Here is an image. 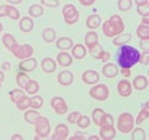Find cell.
<instances>
[{"instance_id":"6da1fadb","label":"cell","mask_w":149,"mask_h":140,"mask_svg":"<svg viewBox=\"0 0 149 140\" xmlns=\"http://www.w3.org/2000/svg\"><path fill=\"white\" fill-rule=\"evenodd\" d=\"M140 51L128 44H122L116 51V63L120 68H132L139 63Z\"/></svg>"},{"instance_id":"7a4b0ae2","label":"cell","mask_w":149,"mask_h":140,"mask_svg":"<svg viewBox=\"0 0 149 140\" xmlns=\"http://www.w3.org/2000/svg\"><path fill=\"white\" fill-rule=\"evenodd\" d=\"M135 121L134 118L132 116V113L129 112H123L118 117V121H116V130L121 133H129L133 128H134Z\"/></svg>"},{"instance_id":"3957f363","label":"cell","mask_w":149,"mask_h":140,"mask_svg":"<svg viewBox=\"0 0 149 140\" xmlns=\"http://www.w3.org/2000/svg\"><path fill=\"white\" fill-rule=\"evenodd\" d=\"M88 94L91 96V98L102 102L108 98L109 90H108L107 85H105V84H93V86L88 91Z\"/></svg>"},{"instance_id":"277c9868","label":"cell","mask_w":149,"mask_h":140,"mask_svg":"<svg viewBox=\"0 0 149 140\" xmlns=\"http://www.w3.org/2000/svg\"><path fill=\"white\" fill-rule=\"evenodd\" d=\"M34 125H35V132L41 139H44L50 134V130L51 128H50L49 119L47 117L40 116V118L36 120V123Z\"/></svg>"},{"instance_id":"5b68a950","label":"cell","mask_w":149,"mask_h":140,"mask_svg":"<svg viewBox=\"0 0 149 140\" xmlns=\"http://www.w3.org/2000/svg\"><path fill=\"white\" fill-rule=\"evenodd\" d=\"M62 15L66 24H73L79 19V13L72 4H68L62 9Z\"/></svg>"},{"instance_id":"8992f818","label":"cell","mask_w":149,"mask_h":140,"mask_svg":"<svg viewBox=\"0 0 149 140\" xmlns=\"http://www.w3.org/2000/svg\"><path fill=\"white\" fill-rule=\"evenodd\" d=\"M50 105L57 114H64L68 111V105H66V102L63 97H59V96L52 97L50 100Z\"/></svg>"},{"instance_id":"52a82bcc","label":"cell","mask_w":149,"mask_h":140,"mask_svg":"<svg viewBox=\"0 0 149 140\" xmlns=\"http://www.w3.org/2000/svg\"><path fill=\"white\" fill-rule=\"evenodd\" d=\"M116 134V128L114 127L113 124H104L100 125V130H99V136L100 139L104 140H111L114 139Z\"/></svg>"},{"instance_id":"ba28073f","label":"cell","mask_w":149,"mask_h":140,"mask_svg":"<svg viewBox=\"0 0 149 140\" xmlns=\"http://www.w3.org/2000/svg\"><path fill=\"white\" fill-rule=\"evenodd\" d=\"M36 66H37V60L31 57V56L28 58H23L19 63V69L21 71H24V72H31L36 69Z\"/></svg>"},{"instance_id":"9c48e42d","label":"cell","mask_w":149,"mask_h":140,"mask_svg":"<svg viewBox=\"0 0 149 140\" xmlns=\"http://www.w3.org/2000/svg\"><path fill=\"white\" fill-rule=\"evenodd\" d=\"M81 80L85 83V84H88V85H93V84H97L99 80H100V76L97 71L94 70H86L81 74Z\"/></svg>"},{"instance_id":"30bf717a","label":"cell","mask_w":149,"mask_h":140,"mask_svg":"<svg viewBox=\"0 0 149 140\" xmlns=\"http://www.w3.org/2000/svg\"><path fill=\"white\" fill-rule=\"evenodd\" d=\"M116 89H118V92L121 97H129L132 94V91H133V86H132V83L127 79H121L118 82V85H116Z\"/></svg>"},{"instance_id":"8fae6325","label":"cell","mask_w":149,"mask_h":140,"mask_svg":"<svg viewBox=\"0 0 149 140\" xmlns=\"http://www.w3.org/2000/svg\"><path fill=\"white\" fill-rule=\"evenodd\" d=\"M68 135H69V127L65 124L61 123V124L56 125L55 133L51 135V139H54V140L55 139H57V140H64V139L68 138Z\"/></svg>"},{"instance_id":"7c38bea8","label":"cell","mask_w":149,"mask_h":140,"mask_svg":"<svg viewBox=\"0 0 149 140\" xmlns=\"http://www.w3.org/2000/svg\"><path fill=\"white\" fill-rule=\"evenodd\" d=\"M41 69L45 72V74H52L56 71L57 69V63L54 58L51 57H44L41 61Z\"/></svg>"},{"instance_id":"4fadbf2b","label":"cell","mask_w":149,"mask_h":140,"mask_svg":"<svg viewBox=\"0 0 149 140\" xmlns=\"http://www.w3.org/2000/svg\"><path fill=\"white\" fill-rule=\"evenodd\" d=\"M57 82L63 86H69L73 82V74L69 70H63L57 76Z\"/></svg>"},{"instance_id":"5bb4252c","label":"cell","mask_w":149,"mask_h":140,"mask_svg":"<svg viewBox=\"0 0 149 140\" xmlns=\"http://www.w3.org/2000/svg\"><path fill=\"white\" fill-rule=\"evenodd\" d=\"M101 72L107 78H114V77H116V75L119 72V68L114 63H105L101 69Z\"/></svg>"},{"instance_id":"9a60e30c","label":"cell","mask_w":149,"mask_h":140,"mask_svg":"<svg viewBox=\"0 0 149 140\" xmlns=\"http://www.w3.org/2000/svg\"><path fill=\"white\" fill-rule=\"evenodd\" d=\"M86 54H87V48L84 44H81V43H77V44L72 46V48H71V56H72V58L80 60V58L85 57Z\"/></svg>"},{"instance_id":"2e32d148","label":"cell","mask_w":149,"mask_h":140,"mask_svg":"<svg viewBox=\"0 0 149 140\" xmlns=\"http://www.w3.org/2000/svg\"><path fill=\"white\" fill-rule=\"evenodd\" d=\"M132 86L135 90L142 91V90L147 89V86H148V78L144 75H139V76L134 77L133 83H132Z\"/></svg>"},{"instance_id":"e0dca14e","label":"cell","mask_w":149,"mask_h":140,"mask_svg":"<svg viewBox=\"0 0 149 140\" xmlns=\"http://www.w3.org/2000/svg\"><path fill=\"white\" fill-rule=\"evenodd\" d=\"M19 28L21 32L23 33H29L33 30L34 28V21L30 16H23L20 19V22H19Z\"/></svg>"},{"instance_id":"ac0fdd59","label":"cell","mask_w":149,"mask_h":140,"mask_svg":"<svg viewBox=\"0 0 149 140\" xmlns=\"http://www.w3.org/2000/svg\"><path fill=\"white\" fill-rule=\"evenodd\" d=\"M56 63L58 65H61V66H69L72 63V56L70 54H68V51L61 50V52L57 55Z\"/></svg>"},{"instance_id":"d6986e66","label":"cell","mask_w":149,"mask_h":140,"mask_svg":"<svg viewBox=\"0 0 149 140\" xmlns=\"http://www.w3.org/2000/svg\"><path fill=\"white\" fill-rule=\"evenodd\" d=\"M73 46V41L70 38V37H59L57 38L56 41V48L59 49V50H63V51H68L69 49H71Z\"/></svg>"},{"instance_id":"ffe728a7","label":"cell","mask_w":149,"mask_h":140,"mask_svg":"<svg viewBox=\"0 0 149 140\" xmlns=\"http://www.w3.org/2000/svg\"><path fill=\"white\" fill-rule=\"evenodd\" d=\"M130 40H132V34L130 33H123L122 32V33H120V34H118V35L114 36L113 44L115 47H120L122 44H127Z\"/></svg>"},{"instance_id":"44dd1931","label":"cell","mask_w":149,"mask_h":140,"mask_svg":"<svg viewBox=\"0 0 149 140\" xmlns=\"http://www.w3.org/2000/svg\"><path fill=\"white\" fill-rule=\"evenodd\" d=\"M100 23H101V18L98 14H91L86 19V27H87V29H91V30L97 29L100 26Z\"/></svg>"},{"instance_id":"7402d4cb","label":"cell","mask_w":149,"mask_h":140,"mask_svg":"<svg viewBox=\"0 0 149 140\" xmlns=\"http://www.w3.org/2000/svg\"><path fill=\"white\" fill-rule=\"evenodd\" d=\"M84 41H85V47H86L87 49L92 48L94 44L98 43V34H97V32H94V30H88V32L85 34Z\"/></svg>"},{"instance_id":"603a6c76","label":"cell","mask_w":149,"mask_h":140,"mask_svg":"<svg viewBox=\"0 0 149 140\" xmlns=\"http://www.w3.org/2000/svg\"><path fill=\"white\" fill-rule=\"evenodd\" d=\"M40 113L35 110V108H31V110H24V114H23V119L26 120V123L28 124H35L36 120L40 118Z\"/></svg>"},{"instance_id":"cb8c5ba5","label":"cell","mask_w":149,"mask_h":140,"mask_svg":"<svg viewBox=\"0 0 149 140\" xmlns=\"http://www.w3.org/2000/svg\"><path fill=\"white\" fill-rule=\"evenodd\" d=\"M108 21L115 27V29H116L119 33H122V32L125 30V23H123V21H122V19H121L120 15L113 14V15L108 19Z\"/></svg>"},{"instance_id":"d4e9b609","label":"cell","mask_w":149,"mask_h":140,"mask_svg":"<svg viewBox=\"0 0 149 140\" xmlns=\"http://www.w3.org/2000/svg\"><path fill=\"white\" fill-rule=\"evenodd\" d=\"M102 33H104L107 37H114L115 35L120 34V33L115 29V27H114L108 20H106V21L104 22V24H102Z\"/></svg>"},{"instance_id":"484cf974","label":"cell","mask_w":149,"mask_h":140,"mask_svg":"<svg viewBox=\"0 0 149 140\" xmlns=\"http://www.w3.org/2000/svg\"><path fill=\"white\" fill-rule=\"evenodd\" d=\"M43 6L42 5H38V4H33L29 8H28V13H29V16L30 18H40L43 15Z\"/></svg>"},{"instance_id":"4316f807","label":"cell","mask_w":149,"mask_h":140,"mask_svg":"<svg viewBox=\"0 0 149 140\" xmlns=\"http://www.w3.org/2000/svg\"><path fill=\"white\" fill-rule=\"evenodd\" d=\"M56 30L54 28H45L43 32H42V38L47 42V43H52L55 40H56Z\"/></svg>"},{"instance_id":"83f0119b","label":"cell","mask_w":149,"mask_h":140,"mask_svg":"<svg viewBox=\"0 0 149 140\" xmlns=\"http://www.w3.org/2000/svg\"><path fill=\"white\" fill-rule=\"evenodd\" d=\"M23 89L26 90V92H27L28 94H35V93H37L38 90H40V84H38L35 79H29V80L27 82V84L24 85Z\"/></svg>"},{"instance_id":"f1b7e54d","label":"cell","mask_w":149,"mask_h":140,"mask_svg":"<svg viewBox=\"0 0 149 140\" xmlns=\"http://www.w3.org/2000/svg\"><path fill=\"white\" fill-rule=\"evenodd\" d=\"M42 105H43V98L40 94H36L35 93V94H33L29 98V107L37 110V108H41Z\"/></svg>"},{"instance_id":"f546056e","label":"cell","mask_w":149,"mask_h":140,"mask_svg":"<svg viewBox=\"0 0 149 140\" xmlns=\"http://www.w3.org/2000/svg\"><path fill=\"white\" fill-rule=\"evenodd\" d=\"M136 35L140 40H143V38H149V27L147 24H143V23H140L136 28Z\"/></svg>"},{"instance_id":"4dcf8cb0","label":"cell","mask_w":149,"mask_h":140,"mask_svg":"<svg viewBox=\"0 0 149 140\" xmlns=\"http://www.w3.org/2000/svg\"><path fill=\"white\" fill-rule=\"evenodd\" d=\"M30 78H29V76L24 72V71H19L17 74H16V77H15V80H16V84H17V86L19 88H24V85L27 84V82L29 80Z\"/></svg>"},{"instance_id":"1f68e13d","label":"cell","mask_w":149,"mask_h":140,"mask_svg":"<svg viewBox=\"0 0 149 140\" xmlns=\"http://www.w3.org/2000/svg\"><path fill=\"white\" fill-rule=\"evenodd\" d=\"M130 132H132V139H134V140H146L147 139L146 131L141 127H135Z\"/></svg>"},{"instance_id":"d6a6232c","label":"cell","mask_w":149,"mask_h":140,"mask_svg":"<svg viewBox=\"0 0 149 140\" xmlns=\"http://www.w3.org/2000/svg\"><path fill=\"white\" fill-rule=\"evenodd\" d=\"M90 123H91V119L87 117V116H84V114H79L77 120H76V124L78 127L80 128H86L90 126Z\"/></svg>"},{"instance_id":"836d02e7","label":"cell","mask_w":149,"mask_h":140,"mask_svg":"<svg viewBox=\"0 0 149 140\" xmlns=\"http://www.w3.org/2000/svg\"><path fill=\"white\" fill-rule=\"evenodd\" d=\"M102 51H104V49L101 48V46H100L99 43L94 44L92 48H90V49H88L90 55H91L93 58H95V60H99V58H100V56H101Z\"/></svg>"},{"instance_id":"e575fe53","label":"cell","mask_w":149,"mask_h":140,"mask_svg":"<svg viewBox=\"0 0 149 140\" xmlns=\"http://www.w3.org/2000/svg\"><path fill=\"white\" fill-rule=\"evenodd\" d=\"M16 107L21 111H24L27 108H29V97H27L26 94H23L16 103H15Z\"/></svg>"},{"instance_id":"d590c367","label":"cell","mask_w":149,"mask_h":140,"mask_svg":"<svg viewBox=\"0 0 149 140\" xmlns=\"http://www.w3.org/2000/svg\"><path fill=\"white\" fill-rule=\"evenodd\" d=\"M7 16L10 18V20H19L20 19V12L13 5H7Z\"/></svg>"},{"instance_id":"8d00e7d4","label":"cell","mask_w":149,"mask_h":140,"mask_svg":"<svg viewBox=\"0 0 149 140\" xmlns=\"http://www.w3.org/2000/svg\"><path fill=\"white\" fill-rule=\"evenodd\" d=\"M2 43H3V46L9 50V48H10L14 43H16V40H15V37H14L12 34L7 33V34H3V36H2Z\"/></svg>"},{"instance_id":"74e56055","label":"cell","mask_w":149,"mask_h":140,"mask_svg":"<svg viewBox=\"0 0 149 140\" xmlns=\"http://www.w3.org/2000/svg\"><path fill=\"white\" fill-rule=\"evenodd\" d=\"M148 117H149V110H148V108H141L140 112H139V114H137V117H136V119H135L134 121H135V124L140 125V124H142L144 120H147Z\"/></svg>"},{"instance_id":"f35d334b","label":"cell","mask_w":149,"mask_h":140,"mask_svg":"<svg viewBox=\"0 0 149 140\" xmlns=\"http://www.w3.org/2000/svg\"><path fill=\"white\" fill-rule=\"evenodd\" d=\"M104 113H105V111H104L102 108H100V107H97V108H94V110L92 111V120H93V123H94L95 125L99 126L100 119H101V117H102Z\"/></svg>"},{"instance_id":"ab89813d","label":"cell","mask_w":149,"mask_h":140,"mask_svg":"<svg viewBox=\"0 0 149 140\" xmlns=\"http://www.w3.org/2000/svg\"><path fill=\"white\" fill-rule=\"evenodd\" d=\"M133 0H118V8L121 12H127L132 8Z\"/></svg>"},{"instance_id":"60d3db41","label":"cell","mask_w":149,"mask_h":140,"mask_svg":"<svg viewBox=\"0 0 149 140\" xmlns=\"http://www.w3.org/2000/svg\"><path fill=\"white\" fill-rule=\"evenodd\" d=\"M21 52H22V60L23 58H28L33 55L34 52V49L30 44L28 43H24V44H21Z\"/></svg>"},{"instance_id":"b9f144b4","label":"cell","mask_w":149,"mask_h":140,"mask_svg":"<svg viewBox=\"0 0 149 140\" xmlns=\"http://www.w3.org/2000/svg\"><path fill=\"white\" fill-rule=\"evenodd\" d=\"M24 94V92L21 90V88L20 89H13V90H10L9 91V97H10V100L15 104L22 96Z\"/></svg>"},{"instance_id":"7bdbcfd3","label":"cell","mask_w":149,"mask_h":140,"mask_svg":"<svg viewBox=\"0 0 149 140\" xmlns=\"http://www.w3.org/2000/svg\"><path fill=\"white\" fill-rule=\"evenodd\" d=\"M9 50H10V52L15 56V57H17V58H20V60H22V52H21V44H19L17 42L16 43H14L10 48H9Z\"/></svg>"},{"instance_id":"ee69618b","label":"cell","mask_w":149,"mask_h":140,"mask_svg":"<svg viewBox=\"0 0 149 140\" xmlns=\"http://www.w3.org/2000/svg\"><path fill=\"white\" fill-rule=\"evenodd\" d=\"M114 123V118L109 114V113H104L102 114V117H101V119H100V124H99V126L100 125H104V124H113Z\"/></svg>"},{"instance_id":"f6af8a7d","label":"cell","mask_w":149,"mask_h":140,"mask_svg":"<svg viewBox=\"0 0 149 140\" xmlns=\"http://www.w3.org/2000/svg\"><path fill=\"white\" fill-rule=\"evenodd\" d=\"M41 5L50 7V8H55V7L59 6V1H57V0H41Z\"/></svg>"},{"instance_id":"bcb514c9","label":"cell","mask_w":149,"mask_h":140,"mask_svg":"<svg viewBox=\"0 0 149 140\" xmlns=\"http://www.w3.org/2000/svg\"><path fill=\"white\" fill-rule=\"evenodd\" d=\"M136 12L139 15L143 16V15H148L149 14V9H148V4L142 5V6H136Z\"/></svg>"},{"instance_id":"7dc6e473","label":"cell","mask_w":149,"mask_h":140,"mask_svg":"<svg viewBox=\"0 0 149 140\" xmlns=\"http://www.w3.org/2000/svg\"><path fill=\"white\" fill-rule=\"evenodd\" d=\"M148 58H149V54H148V50L143 51V52H140V57H139V62L143 65H148Z\"/></svg>"},{"instance_id":"c3c4849f","label":"cell","mask_w":149,"mask_h":140,"mask_svg":"<svg viewBox=\"0 0 149 140\" xmlns=\"http://www.w3.org/2000/svg\"><path fill=\"white\" fill-rule=\"evenodd\" d=\"M79 114H80V112H78V111H73V112L69 113V116H68V118H66L68 123H70V124H76V120H77V118H78Z\"/></svg>"},{"instance_id":"681fc988","label":"cell","mask_w":149,"mask_h":140,"mask_svg":"<svg viewBox=\"0 0 149 140\" xmlns=\"http://www.w3.org/2000/svg\"><path fill=\"white\" fill-rule=\"evenodd\" d=\"M70 139L71 140H84V139H86V136H85V134L83 133V132H76L72 136H70Z\"/></svg>"},{"instance_id":"f907efd6","label":"cell","mask_w":149,"mask_h":140,"mask_svg":"<svg viewBox=\"0 0 149 140\" xmlns=\"http://www.w3.org/2000/svg\"><path fill=\"white\" fill-rule=\"evenodd\" d=\"M148 42H149V40H148V38L140 40V48H141L143 51H146V50H148V49H149V44H148Z\"/></svg>"},{"instance_id":"816d5d0a","label":"cell","mask_w":149,"mask_h":140,"mask_svg":"<svg viewBox=\"0 0 149 140\" xmlns=\"http://www.w3.org/2000/svg\"><path fill=\"white\" fill-rule=\"evenodd\" d=\"M109 57H111V54H109V51H106V50H104L99 60H100L101 62H104V63H106V62L108 61V58H109Z\"/></svg>"},{"instance_id":"f5cc1de1","label":"cell","mask_w":149,"mask_h":140,"mask_svg":"<svg viewBox=\"0 0 149 140\" xmlns=\"http://www.w3.org/2000/svg\"><path fill=\"white\" fill-rule=\"evenodd\" d=\"M120 72H121L122 76H125V77H129L130 74H132V68H126V66H123V68L120 69Z\"/></svg>"},{"instance_id":"db71d44e","label":"cell","mask_w":149,"mask_h":140,"mask_svg":"<svg viewBox=\"0 0 149 140\" xmlns=\"http://www.w3.org/2000/svg\"><path fill=\"white\" fill-rule=\"evenodd\" d=\"M7 16V5H1L0 6V18Z\"/></svg>"},{"instance_id":"11a10c76","label":"cell","mask_w":149,"mask_h":140,"mask_svg":"<svg viewBox=\"0 0 149 140\" xmlns=\"http://www.w3.org/2000/svg\"><path fill=\"white\" fill-rule=\"evenodd\" d=\"M94 1L95 0H79L80 5H83V6H91L94 4Z\"/></svg>"},{"instance_id":"9f6ffc18","label":"cell","mask_w":149,"mask_h":140,"mask_svg":"<svg viewBox=\"0 0 149 140\" xmlns=\"http://www.w3.org/2000/svg\"><path fill=\"white\" fill-rule=\"evenodd\" d=\"M9 69H10V62L5 61V62L1 64V70H9Z\"/></svg>"},{"instance_id":"6f0895ef","label":"cell","mask_w":149,"mask_h":140,"mask_svg":"<svg viewBox=\"0 0 149 140\" xmlns=\"http://www.w3.org/2000/svg\"><path fill=\"white\" fill-rule=\"evenodd\" d=\"M133 4H135L136 6H142L148 4V0H133Z\"/></svg>"},{"instance_id":"680465c9","label":"cell","mask_w":149,"mask_h":140,"mask_svg":"<svg viewBox=\"0 0 149 140\" xmlns=\"http://www.w3.org/2000/svg\"><path fill=\"white\" fill-rule=\"evenodd\" d=\"M141 23H143V24H149V14L148 15H143L142 16V19H141Z\"/></svg>"},{"instance_id":"91938a15","label":"cell","mask_w":149,"mask_h":140,"mask_svg":"<svg viewBox=\"0 0 149 140\" xmlns=\"http://www.w3.org/2000/svg\"><path fill=\"white\" fill-rule=\"evenodd\" d=\"M9 5H17V4H21L22 0H6Z\"/></svg>"},{"instance_id":"94428289","label":"cell","mask_w":149,"mask_h":140,"mask_svg":"<svg viewBox=\"0 0 149 140\" xmlns=\"http://www.w3.org/2000/svg\"><path fill=\"white\" fill-rule=\"evenodd\" d=\"M10 138H12V139H23V136H22L21 134H17V133H16V134H13Z\"/></svg>"},{"instance_id":"6125c7cd","label":"cell","mask_w":149,"mask_h":140,"mask_svg":"<svg viewBox=\"0 0 149 140\" xmlns=\"http://www.w3.org/2000/svg\"><path fill=\"white\" fill-rule=\"evenodd\" d=\"M87 139H90V140H99L100 136H99V135H90Z\"/></svg>"},{"instance_id":"be15d7a7","label":"cell","mask_w":149,"mask_h":140,"mask_svg":"<svg viewBox=\"0 0 149 140\" xmlns=\"http://www.w3.org/2000/svg\"><path fill=\"white\" fill-rule=\"evenodd\" d=\"M148 102H144L143 104H142V106H141V108H148Z\"/></svg>"},{"instance_id":"e7e4bbea","label":"cell","mask_w":149,"mask_h":140,"mask_svg":"<svg viewBox=\"0 0 149 140\" xmlns=\"http://www.w3.org/2000/svg\"><path fill=\"white\" fill-rule=\"evenodd\" d=\"M3 78H5V75H3V72H2V70H0V80L2 82V80H3Z\"/></svg>"},{"instance_id":"03108f58","label":"cell","mask_w":149,"mask_h":140,"mask_svg":"<svg viewBox=\"0 0 149 140\" xmlns=\"http://www.w3.org/2000/svg\"><path fill=\"white\" fill-rule=\"evenodd\" d=\"M1 30H2V23L0 22V33H1Z\"/></svg>"},{"instance_id":"003e7915","label":"cell","mask_w":149,"mask_h":140,"mask_svg":"<svg viewBox=\"0 0 149 140\" xmlns=\"http://www.w3.org/2000/svg\"><path fill=\"white\" fill-rule=\"evenodd\" d=\"M1 83H2V82H1V80H0V88H1Z\"/></svg>"}]
</instances>
